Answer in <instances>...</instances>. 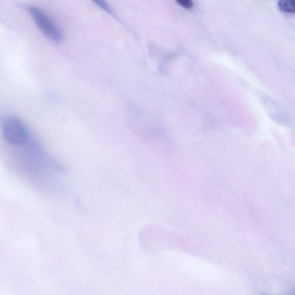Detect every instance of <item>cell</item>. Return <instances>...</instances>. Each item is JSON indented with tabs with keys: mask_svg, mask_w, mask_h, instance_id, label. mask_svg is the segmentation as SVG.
Instances as JSON below:
<instances>
[{
	"mask_svg": "<svg viewBox=\"0 0 295 295\" xmlns=\"http://www.w3.org/2000/svg\"><path fill=\"white\" fill-rule=\"evenodd\" d=\"M27 9L36 25L46 37L57 43L62 41L63 35L60 28L42 10L34 6H28Z\"/></svg>",
	"mask_w": 295,
	"mask_h": 295,
	"instance_id": "obj_1",
	"label": "cell"
},
{
	"mask_svg": "<svg viewBox=\"0 0 295 295\" xmlns=\"http://www.w3.org/2000/svg\"><path fill=\"white\" fill-rule=\"evenodd\" d=\"M2 133L6 142L13 146H20L27 140V133L24 124L15 116H9L4 120Z\"/></svg>",
	"mask_w": 295,
	"mask_h": 295,
	"instance_id": "obj_2",
	"label": "cell"
},
{
	"mask_svg": "<svg viewBox=\"0 0 295 295\" xmlns=\"http://www.w3.org/2000/svg\"><path fill=\"white\" fill-rule=\"evenodd\" d=\"M277 5L282 12L287 14L295 13V0H279Z\"/></svg>",
	"mask_w": 295,
	"mask_h": 295,
	"instance_id": "obj_3",
	"label": "cell"
},
{
	"mask_svg": "<svg viewBox=\"0 0 295 295\" xmlns=\"http://www.w3.org/2000/svg\"><path fill=\"white\" fill-rule=\"evenodd\" d=\"M93 1L105 12L109 13V14H113L111 9L105 0H93Z\"/></svg>",
	"mask_w": 295,
	"mask_h": 295,
	"instance_id": "obj_4",
	"label": "cell"
},
{
	"mask_svg": "<svg viewBox=\"0 0 295 295\" xmlns=\"http://www.w3.org/2000/svg\"><path fill=\"white\" fill-rule=\"evenodd\" d=\"M176 2L178 3L179 5L185 9H192L193 6V2L192 0H176Z\"/></svg>",
	"mask_w": 295,
	"mask_h": 295,
	"instance_id": "obj_5",
	"label": "cell"
}]
</instances>
